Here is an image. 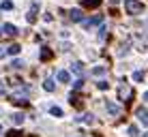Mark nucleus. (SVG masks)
Segmentation results:
<instances>
[{
  "label": "nucleus",
  "instance_id": "obj_13",
  "mask_svg": "<svg viewBox=\"0 0 148 137\" xmlns=\"http://www.w3.org/2000/svg\"><path fill=\"white\" fill-rule=\"evenodd\" d=\"M43 88L45 90H47V92H54V90H56V84H54V79H45V82H43Z\"/></svg>",
  "mask_w": 148,
  "mask_h": 137
},
{
  "label": "nucleus",
  "instance_id": "obj_30",
  "mask_svg": "<svg viewBox=\"0 0 148 137\" xmlns=\"http://www.w3.org/2000/svg\"><path fill=\"white\" fill-rule=\"evenodd\" d=\"M146 137H148V133H146Z\"/></svg>",
  "mask_w": 148,
  "mask_h": 137
},
{
  "label": "nucleus",
  "instance_id": "obj_23",
  "mask_svg": "<svg viewBox=\"0 0 148 137\" xmlns=\"http://www.w3.org/2000/svg\"><path fill=\"white\" fill-rule=\"evenodd\" d=\"M92 73H95V75H103V73H105V69H103V67H95Z\"/></svg>",
  "mask_w": 148,
  "mask_h": 137
},
{
  "label": "nucleus",
  "instance_id": "obj_21",
  "mask_svg": "<svg viewBox=\"0 0 148 137\" xmlns=\"http://www.w3.org/2000/svg\"><path fill=\"white\" fill-rule=\"evenodd\" d=\"M142 79H144V73H142V71H135L133 73V82H142Z\"/></svg>",
  "mask_w": 148,
  "mask_h": 137
},
{
  "label": "nucleus",
  "instance_id": "obj_4",
  "mask_svg": "<svg viewBox=\"0 0 148 137\" xmlns=\"http://www.w3.org/2000/svg\"><path fill=\"white\" fill-rule=\"evenodd\" d=\"M75 122H84V124H95L97 122V118H95V114H90V111H86V114H82V116H77L75 118Z\"/></svg>",
  "mask_w": 148,
  "mask_h": 137
},
{
  "label": "nucleus",
  "instance_id": "obj_10",
  "mask_svg": "<svg viewBox=\"0 0 148 137\" xmlns=\"http://www.w3.org/2000/svg\"><path fill=\"white\" fill-rule=\"evenodd\" d=\"M99 4H101V0H82V9H95Z\"/></svg>",
  "mask_w": 148,
  "mask_h": 137
},
{
  "label": "nucleus",
  "instance_id": "obj_9",
  "mask_svg": "<svg viewBox=\"0 0 148 137\" xmlns=\"http://www.w3.org/2000/svg\"><path fill=\"white\" fill-rule=\"evenodd\" d=\"M2 30H4V34H7V37H17V32H19V30L13 26V24H4Z\"/></svg>",
  "mask_w": 148,
  "mask_h": 137
},
{
  "label": "nucleus",
  "instance_id": "obj_14",
  "mask_svg": "<svg viewBox=\"0 0 148 137\" xmlns=\"http://www.w3.org/2000/svg\"><path fill=\"white\" fill-rule=\"evenodd\" d=\"M71 71H73L75 75H79V77H82V73H84V67H82L79 62H73V64H71Z\"/></svg>",
  "mask_w": 148,
  "mask_h": 137
},
{
  "label": "nucleus",
  "instance_id": "obj_7",
  "mask_svg": "<svg viewBox=\"0 0 148 137\" xmlns=\"http://www.w3.org/2000/svg\"><path fill=\"white\" fill-rule=\"evenodd\" d=\"M137 118H140L142 124L148 126V109H146V107H137Z\"/></svg>",
  "mask_w": 148,
  "mask_h": 137
},
{
  "label": "nucleus",
  "instance_id": "obj_20",
  "mask_svg": "<svg viewBox=\"0 0 148 137\" xmlns=\"http://www.w3.org/2000/svg\"><path fill=\"white\" fill-rule=\"evenodd\" d=\"M11 67H13V69H24V60H19V58H17V60H13Z\"/></svg>",
  "mask_w": 148,
  "mask_h": 137
},
{
  "label": "nucleus",
  "instance_id": "obj_3",
  "mask_svg": "<svg viewBox=\"0 0 148 137\" xmlns=\"http://www.w3.org/2000/svg\"><path fill=\"white\" fill-rule=\"evenodd\" d=\"M103 22V15H95V17H90V19H82V28H86V30H90L92 26H99V24Z\"/></svg>",
  "mask_w": 148,
  "mask_h": 137
},
{
  "label": "nucleus",
  "instance_id": "obj_27",
  "mask_svg": "<svg viewBox=\"0 0 148 137\" xmlns=\"http://www.w3.org/2000/svg\"><path fill=\"white\" fill-rule=\"evenodd\" d=\"M120 2V0H112V4H118Z\"/></svg>",
  "mask_w": 148,
  "mask_h": 137
},
{
  "label": "nucleus",
  "instance_id": "obj_12",
  "mask_svg": "<svg viewBox=\"0 0 148 137\" xmlns=\"http://www.w3.org/2000/svg\"><path fill=\"white\" fill-rule=\"evenodd\" d=\"M71 19H73V22H82V19H84V13H82L79 9H73V11H71Z\"/></svg>",
  "mask_w": 148,
  "mask_h": 137
},
{
  "label": "nucleus",
  "instance_id": "obj_8",
  "mask_svg": "<svg viewBox=\"0 0 148 137\" xmlns=\"http://www.w3.org/2000/svg\"><path fill=\"white\" fill-rule=\"evenodd\" d=\"M108 111H110V116H120V114H122V109H120V105H116V103H112V101H108Z\"/></svg>",
  "mask_w": 148,
  "mask_h": 137
},
{
  "label": "nucleus",
  "instance_id": "obj_2",
  "mask_svg": "<svg viewBox=\"0 0 148 137\" xmlns=\"http://www.w3.org/2000/svg\"><path fill=\"white\" fill-rule=\"evenodd\" d=\"M118 96H120L122 101H131V99H133V88H131L127 82H122L118 86Z\"/></svg>",
  "mask_w": 148,
  "mask_h": 137
},
{
  "label": "nucleus",
  "instance_id": "obj_26",
  "mask_svg": "<svg viewBox=\"0 0 148 137\" xmlns=\"http://www.w3.org/2000/svg\"><path fill=\"white\" fill-rule=\"evenodd\" d=\"M144 101H148V92H144Z\"/></svg>",
  "mask_w": 148,
  "mask_h": 137
},
{
  "label": "nucleus",
  "instance_id": "obj_18",
  "mask_svg": "<svg viewBox=\"0 0 148 137\" xmlns=\"http://www.w3.org/2000/svg\"><path fill=\"white\" fill-rule=\"evenodd\" d=\"M49 114L56 116V118H60V116H62V109L60 107H49Z\"/></svg>",
  "mask_w": 148,
  "mask_h": 137
},
{
  "label": "nucleus",
  "instance_id": "obj_6",
  "mask_svg": "<svg viewBox=\"0 0 148 137\" xmlns=\"http://www.w3.org/2000/svg\"><path fill=\"white\" fill-rule=\"evenodd\" d=\"M56 77H58V82L60 84H71V73H69V71H58V75H56Z\"/></svg>",
  "mask_w": 148,
  "mask_h": 137
},
{
  "label": "nucleus",
  "instance_id": "obj_19",
  "mask_svg": "<svg viewBox=\"0 0 148 137\" xmlns=\"http://www.w3.org/2000/svg\"><path fill=\"white\" fill-rule=\"evenodd\" d=\"M129 135H131V137H137V135H140V129H137L135 124H131V126H129Z\"/></svg>",
  "mask_w": 148,
  "mask_h": 137
},
{
  "label": "nucleus",
  "instance_id": "obj_29",
  "mask_svg": "<svg viewBox=\"0 0 148 137\" xmlns=\"http://www.w3.org/2000/svg\"><path fill=\"white\" fill-rule=\"evenodd\" d=\"M0 30H2V28H0ZM0 37H2V32H0Z\"/></svg>",
  "mask_w": 148,
  "mask_h": 137
},
{
  "label": "nucleus",
  "instance_id": "obj_28",
  "mask_svg": "<svg viewBox=\"0 0 148 137\" xmlns=\"http://www.w3.org/2000/svg\"><path fill=\"white\" fill-rule=\"evenodd\" d=\"M0 133H2V126H0Z\"/></svg>",
  "mask_w": 148,
  "mask_h": 137
},
{
  "label": "nucleus",
  "instance_id": "obj_1",
  "mask_svg": "<svg viewBox=\"0 0 148 137\" xmlns=\"http://www.w3.org/2000/svg\"><path fill=\"white\" fill-rule=\"evenodd\" d=\"M125 9H127V13H131V15H142L146 7H144V2H140V0H127Z\"/></svg>",
  "mask_w": 148,
  "mask_h": 137
},
{
  "label": "nucleus",
  "instance_id": "obj_22",
  "mask_svg": "<svg viewBox=\"0 0 148 137\" xmlns=\"http://www.w3.org/2000/svg\"><path fill=\"white\" fill-rule=\"evenodd\" d=\"M97 88H99V90H108L110 84H108V82H97Z\"/></svg>",
  "mask_w": 148,
  "mask_h": 137
},
{
  "label": "nucleus",
  "instance_id": "obj_17",
  "mask_svg": "<svg viewBox=\"0 0 148 137\" xmlns=\"http://www.w3.org/2000/svg\"><path fill=\"white\" fill-rule=\"evenodd\" d=\"M49 58H52V52H49L47 47H43L41 49V60H49Z\"/></svg>",
  "mask_w": 148,
  "mask_h": 137
},
{
  "label": "nucleus",
  "instance_id": "obj_11",
  "mask_svg": "<svg viewBox=\"0 0 148 137\" xmlns=\"http://www.w3.org/2000/svg\"><path fill=\"white\" fill-rule=\"evenodd\" d=\"M19 52H22V45H17V43L9 45V49H7V54H11V56H17Z\"/></svg>",
  "mask_w": 148,
  "mask_h": 137
},
{
  "label": "nucleus",
  "instance_id": "obj_25",
  "mask_svg": "<svg viewBox=\"0 0 148 137\" xmlns=\"http://www.w3.org/2000/svg\"><path fill=\"white\" fill-rule=\"evenodd\" d=\"M4 56H7V49H2V47H0V58H4Z\"/></svg>",
  "mask_w": 148,
  "mask_h": 137
},
{
  "label": "nucleus",
  "instance_id": "obj_15",
  "mask_svg": "<svg viewBox=\"0 0 148 137\" xmlns=\"http://www.w3.org/2000/svg\"><path fill=\"white\" fill-rule=\"evenodd\" d=\"M11 120H13V124H24V120H26V118H24V114H19V111H17V114L11 116Z\"/></svg>",
  "mask_w": 148,
  "mask_h": 137
},
{
  "label": "nucleus",
  "instance_id": "obj_24",
  "mask_svg": "<svg viewBox=\"0 0 148 137\" xmlns=\"http://www.w3.org/2000/svg\"><path fill=\"white\" fill-rule=\"evenodd\" d=\"M82 86H84V82H82V77H79V79H77V82H75V84H73V88H75V90H79V88H82Z\"/></svg>",
  "mask_w": 148,
  "mask_h": 137
},
{
  "label": "nucleus",
  "instance_id": "obj_16",
  "mask_svg": "<svg viewBox=\"0 0 148 137\" xmlns=\"http://www.w3.org/2000/svg\"><path fill=\"white\" fill-rule=\"evenodd\" d=\"M0 11H13V2L11 0H4V2L0 4Z\"/></svg>",
  "mask_w": 148,
  "mask_h": 137
},
{
  "label": "nucleus",
  "instance_id": "obj_5",
  "mask_svg": "<svg viewBox=\"0 0 148 137\" xmlns=\"http://www.w3.org/2000/svg\"><path fill=\"white\" fill-rule=\"evenodd\" d=\"M37 11H39V2H32V7H30V11H28V15H26L28 24H34V22H37Z\"/></svg>",
  "mask_w": 148,
  "mask_h": 137
}]
</instances>
